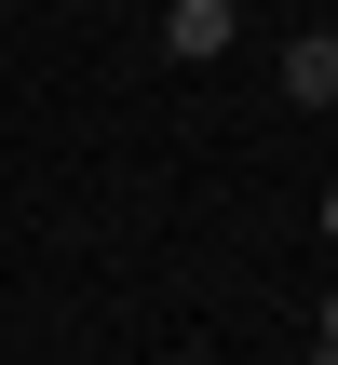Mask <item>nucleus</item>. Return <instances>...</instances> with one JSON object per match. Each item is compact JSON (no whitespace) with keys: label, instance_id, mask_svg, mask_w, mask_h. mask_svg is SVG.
I'll list each match as a JSON object with an SVG mask.
<instances>
[{"label":"nucleus","instance_id":"nucleus-1","mask_svg":"<svg viewBox=\"0 0 338 365\" xmlns=\"http://www.w3.org/2000/svg\"><path fill=\"white\" fill-rule=\"evenodd\" d=\"M230 41H244V27H230V0H163V54H176V68H217Z\"/></svg>","mask_w":338,"mask_h":365},{"label":"nucleus","instance_id":"nucleus-2","mask_svg":"<svg viewBox=\"0 0 338 365\" xmlns=\"http://www.w3.org/2000/svg\"><path fill=\"white\" fill-rule=\"evenodd\" d=\"M285 108H338V27L285 41Z\"/></svg>","mask_w":338,"mask_h":365},{"label":"nucleus","instance_id":"nucleus-3","mask_svg":"<svg viewBox=\"0 0 338 365\" xmlns=\"http://www.w3.org/2000/svg\"><path fill=\"white\" fill-rule=\"evenodd\" d=\"M325 352H338V284H325Z\"/></svg>","mask_w":338,"mask_h":365},{"label":"nucleus","instance_id":"nucleus-4","mask_svg":"<svg viewBox=\"0 0 338 365\" xmlns=\"http://www.w3.org/2000/svg\"><path fill=\"white\" fill-rule=\"evenodd\" d=\"M325 244H338V190H325Z\"/></svg>","mask_w":338,"mask_h":365},{"label":"nucleus","instance_id":"nucleus-5","mask_svg":"<svg viewBox=\"0 0 338 365\" xmlns=\"http://www.w3.org/2000/svg\"><path fill=\"white\" fill-rule=\"evenodd\" d=\"M176 365H217V352H176Z\"/></svg>","mask_w":338,"mask_h":365},{"label":"nucleus","instance_id":"nucleus-6","mask_svg":"<svg viewBox=\"0 0 338 365\" xmlns=\"http://www.w3.org/2000/svg\"><path fill=\"white\" fill-rule=\"evenodd\" d=\"M312 365H338V352H312Z\"/></svg>","mask_w":338,"mask_h":365},{"label":"nucleus","instance_id":"nucleus-7","mask_svg":"<svg viewBox=\"0 0 338 365\" xmlns=\"http://www.w3.org/2000/svg\"><path fill=\"white\" fill-rule=\"evenodd\" d=\"M325 27H338V14H325Z\"/></svg>","mask_w":338,"mask_h":365}]
</instances>
